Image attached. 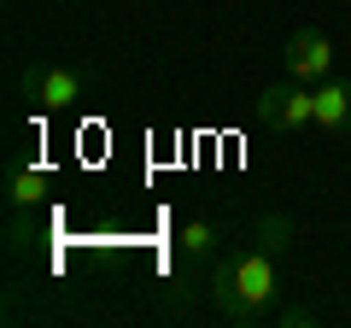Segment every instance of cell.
<instances>
[{
	"mask_svg": "<svg viewBox=\"0 0 351 328\" xmlns=\"http://www.w3.org/2000/svg\"><path fill=\"white\" fill-rule=\"evenodd\" d=\"M281 65H287L293 82H322V76H334V41L322 36V30H293L287 47H281Z\"/></svg>",
	"mask_w": 351,
	"mask_h": 328,
	"instance_id": "obj_4",
	"label": "cell"
},
{
	"mask_svg": "<svg viewBox=\"0 0 351 328\" xmlns=\"http://www.w3.org/2000/svg\"><path fill=\"white\" fill-rule=\"evenodd\" d=\"M316 129H351V76H322L316 82Z\"/></svg>",
	"mask_w": 351,
	"mask_h": 328,
	"instance_id": "obj_5",
	"label": "cell"
},
{
	"mask_svg": "<svg viewBox=\"0 0 351 328\" xmlns=\"http://www.w3.org/2000/svg\"><path fill=\"white\" fill-rule=\"evenodd\" d=\"M281 281H276V253H263L258 240L240 246V253H223L211 270V311L223 316L228 328H258L276 316Z\"/></svg>",
	"mask_w": 351,
	"mask_h": 328,
	"instance_id": "obj_1",
	"label": "cell"
},
{
	"mask_svg": "<svg viewBox=\"0 0 351 328\" xmlns=\"http://www.w3.org/2000/svg\"><path fill=\"white\" fill-rule=\"evenodd\" d=\"M269 323H281V328H299V323H316V311H299V305H293V311H276Z\"/></svg>",
	"mask_w": 351,
	"mask_h": 328,
	"instance_id": "obj_9",
	"label": "cell"
},
{
	"mask_svg": "<svg viewBox=\"0 0 351 328\" xmlns=\"http://www.w3.org/2000/svg\"><path fill=\"white\" fill-rule=\"evenodd\" d=\"M47 188H53V176L41 170V164H12V176H6V205H12V211H41Z\"/></svg>",
	"mask_w": 351,
	"mask_h": 328,
	"instance_id": "obj_6",
	"label": "cell"
},
{
	"mask_svg": "<svg viewBox=\"0 0 351 328\" xmlns=\"http://www.w3.org/2000/svg\"><path fill=\"white\" fill-rule=\"evenodd\" d=\"M293 240H299V223H293L287 211H263V217H258V246H263V253L281 258Z\"/></svg>",
	"mask_w": 351,
	"mask_h": 328,
	"instance_id": "obj_7",
	"label": "cell"
},
{
	"mask_svg": "<svg viewBox=\"0 0 351 328\" xmlns=\"http://www.w3.org/2000/svg\"><path fill=\"white\" fill-rule=\"evenodd\" d=\"M24 94L36 112H71L76 100H82V76L71 71V65H29L24 71Z\"/></svg>",
	"mask_w": 351,
	"mask_h": 328,
	"instance_id": "obj_3",
	"label": "cell"
},
{
	"mask_svg": "<svg viewBox=\"0 0 351 328\" xmlns=\"http://www.w3.org/2000/svg\"><path fill=\"white\" fill-rule=\"evenodd\" d=\"M217 246H223V229H217L211 217H188V223H182V253L188 258H211Z\"/></svg>",
	"mask_w": 351,
	"mask_h": 328,
	"instance_id": "obj_8",
	"label": "cell"
},
{
	"mask_svg": "<svg viewBox=\"0 0 351 328\" xmlns=\"http://www.w3.org/2000/svg\"><path fill=\"white\" fill-rule=\"evenodd\" d=\"M252 117L258 124H269V129H281V135H299V129H311L316 124V89L311 82H269V89L252 100Z\"/></svg>",
	"mask_w": 351,
	"mask_h": 328,
	"instance_id": "obj_2",
	"label": "cell"
}]
</instances>
